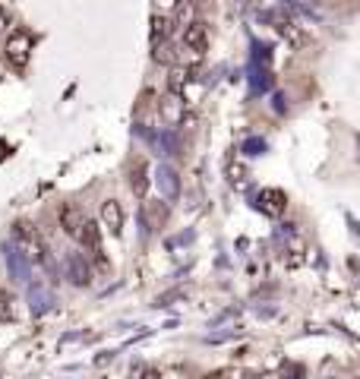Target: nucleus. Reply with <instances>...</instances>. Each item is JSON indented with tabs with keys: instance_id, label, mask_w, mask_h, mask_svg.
Wrapping results in <instances>:
<instances>
[{
	"instance_id": "f257e3e1",
	"label": "nucleus",
	"mask_w": 360,
	"mask_h": 379,
	"mask_svg": "<svg viewBox=\"0 0 360 379\" xmlns=\"http://www.w3.org/2000/svg\"><path fill=\"white\" fill-rule=\"evenodd\" d=\"M6 61H10L13 70H26L29 67V57H32V35L29 32H13L10 41L4 48Z\"/></svg>"
},
{
	"instance_id": "f03ea898",
	"label": "nucleus",
	"mask_w": 360,
	"mask_h": 379,
	"mask_svg": "<svg viewBox=\"0 0 360 379\" xmlns=\"http://www.w3.org/2000/svg\"><path fill=\"white\" fill-rule=\"evenodd\" d=\"M16 240H19V246H23V253H26L29 259H35V262L45 259V244H41L38 231H35L29 222H19L16 224Z\"/></svg>"
},
{
	"instance_id": "7ed1b4c3",
	"label": "nucleus",
	"mask_w": 360,
	"mask_h": 379,
	"mask_svg": "<svg viewBox=\"0 0 360 379\" xmlns=\"http://www.w3.org/2000/svg\"><path fill=\"white\" fill-rule=\"evenodd\" d=\"M183 48L193 51L196 57H202L209 51V28H205V23L193 19L190 26H183Z\"/></svg>"
},
{
	"instance_id": "20e7f679",
	"label": "nucleus",
	"mask_w": 360,
	"mask_h": 379,
	"mask_svg": "<svg viewBox=\"0 0 360 379\" xmlns=\"http://www.w3.org/2000/svg\"><path fill=\"white\" fill-rule=\"evenodd\" d=\"M256 209H259L262 215H269V218H278V215H284V209H288V196H284L282 190L269 187V190H262V193L256 196Z\"/></svg>"
},
{
	"instance_id": "39448f33",
	"label": "nucleus",
	"mask_w": 360,
	"mask_h": 379,
	"mask_svg": "<svg viewBox=\"0 0 360 379\" xmlns=\"http://www.w3.org/2000/svg\"><path fill=\"white\" fill-rule=\"evenodd\" d=\"M83 224H86V215L79 212L76 206H63L61 209V228L67 231L73 240H79V234H83Z\"/></svg>"
},
{
	"instance_id": "423d86ee",
	"label": "nucleus",
	"mask_w": 360,
	"mask_h": 379,
	"mask_svg": "<svg viewBox=\"0 0 360 379\" xmlns=\"http://www.w3.org/2000/svg\"><path fill=\"white\" fill-rule=\"evenodd\" d=\"M101 224H105L111 234H120L123 231V209L117 199H108L105 206H101Z\"/></svg>"
},
{
	"instance_id": "0eeeda50",
	"label": "nucleus",
	"mask_w": 360,
	"mask_h": 379,
	"mask_svg": "<svg viewBox=\"0 0 360 379\" xmlns=\"http://www.w3.org/2000/svg\"><path fill=\"white\" fill-rule=\"evenodd\" d=\"M67 275H70V281H73V284H79V288H86V284L92 281V269H89V262L79 256V253H73V256L67 259Z\"/></svg>"
},
{
	"instance_id": "6e6552de",
	"label": "nucleus",
	"mask_w": 360,
	"mask_h": 379,
	"mask_svg": "<svg viewBox=\"0 0 360 379\" xmlns=\"http://www.w3.org/2000/svg\"><path fill=\"white\" fill-rule=\"evenodd\" d=\"M161 118H165L168 123H180V118H183V101H180L178 92H171L165 101H161Z\"/></svg>"
},
{
	"instance_id": "1a4fd4ad",
	"label": "nucleus",
	"mask_w": 360,
	"mask_h": 379,
	"mask_svg": "<svg viewBox=\"0 0 360 379\" xmlns=\"http://www.w3.org/2000/svg\"><path fill=\"white\" fill-rule=\"evenodd\" d=\"M79 244H83V246H89L92 253H101V234H98V224H95L92 218H86L83 234H79Z\"/></svg>"
},
{
	"instance_id": "9d476101",
	"label": "nucleus",
	"mask_w": 360,
	"mask_h": 379,
	"mask_svg": "<svg viewBox=\"0 0 360 379\" xmlns=\"http://www.w3.org/2000/svg\"><path fill=\"white\" fill-rule=\"evenodd\" d=\"M190 79H193V76H190V67H174V70H171V76H168V89L180 95L183 89H187Z\"/></svg>"
},
{
	"instance_id": "9b49d317",
	"label": "nucleus",
	"mask_w": 360,
	"mask_h": 379,
	"mask_svg": "<svg viewBox=\"0 0 360 379\" xmlns=\"http://www.w3.org/2000/svg\"><path fill=\"white\" fill-rule=\"evenodd\" d=\"M168 32H171V19H168V16H155V19H152V45L165 41Z\"/></svg>"
},
{
	"instance_id": "f8f14e48",
	"label": "nucleus",
	"mask_w": 360,
	"mask_h": 379,
	"mask_svg": "<svg viewBox=\"0 0 360 379\" xmlns=\"http://www.w3.org/2000/svg\"><path fill=\"white\" fill-rule=\"evenodd\" d=\"M278 32H282L284 38H288L291 45H294V48H304V45H307L304 32H297V26H294V23H278Z\"/></svg>"
},
{
	"instance_id": "ddd939ff",
	"label": "nucleus",
	"mask_w": 360,
	"mask_h": 379,
	"mask_svg": "<svg viewBox=\"0 0 360 379\" xmlns=\"http://www.w3.org/2000/svg\"><path fill=\"white\" fill-rule=\"evenodd\" d=\"M133 190H136V196H145V167L143 165L133 171Z\"/></svg>"
},
{
	"instance_id": "4468645a",
	"label": "nucleus",
	"mask_w": 360,
	"mask_h": 379,
	"mask_svg": "<svg viewBox=\"0 0 360 379\" xmlns=\"http://www.w3.org/2000/svg\"><path fill=\"white\" fill-rule=\"evenodd\" d=\"M244 174H247V167H244V165H231V167H227V177H231L234 184H240V180H247Z\"/></svg>"
},
{
	"instance_id": "2eb2a0df",
	"label": "nucleus",
	"mask_w": 360,
	"mask_h": 379,
	"mask_svg": "<svg viewBox=\"0 0 360 379\" xmlns=\"http://www.w3.org/2000/svg\"><path fill=\"white\" fill-rule=\"evenodd\" d=\"M161 177H165V184H168V193H178V180H174V174L168 171V167L161 171Z\"/></svg>"
},
{
	"instance_id": "dca6fc26",
	"label": "nucleus",
	"mask_w": 360,
	"mask_h": 379,
	"mask_svg": "<svg viewBox=\"0 0 360 379\" xmlns=\"http://www.w3.org/2000/svg\"><path fill=\"white\" fill-rule=\"evenodd\" d=\"M6 28H10V16H6V10L0 6V32H6Z\"/></svg>"
}]
</instances>
